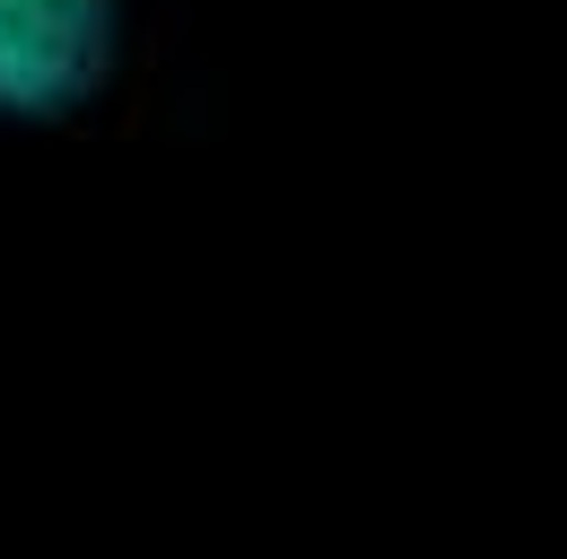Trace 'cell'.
<instances>
[{
	"mask_svg": "<svg viewBox=\"0 0 567 559\" xmlns=\"http://www.w3.org/2000/svg\"><path fill=\"white\" fill-rule=\"evenodd\" d=\"M202 0H0V140H123Z\"/></svg>",
	"mask_w": 567,
	"mask_h": 559,
	"instance_id": "obj_1",
	"label": "cell"
}]
</instances>
